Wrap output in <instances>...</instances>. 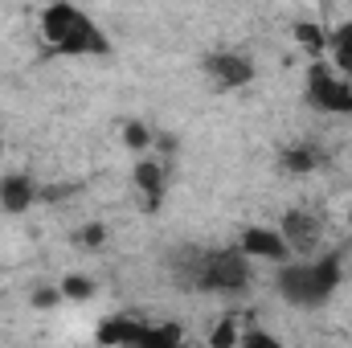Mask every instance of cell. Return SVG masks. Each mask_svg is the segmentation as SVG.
<instances>
[{
    "label": "cell",
    "instance_id": "obj_1",
    "mask_svg": "<svg viewBox=\"0 0 352 348\" xmlns=\"http://www.w3.org/2000/svg\"><path fill=\"white\" fill-rule=\"evenodd\" d=\"M168 270L184 291L209 295H238L250 287L254 262L238 246H180L168 254Z\"/></svg>",
    "mask_w": 352,
    "mask_h": 348
},
{
    "label": "cell",
    "instance_id": "obj_2",
    "mask_svg": "<svg viewBox=\"0 0 352 348\" xmlns=\"http://www.w3.org/2000/svg\"><path fill=\"white\" fill-rule=\"evenodd\" d=\"M344 283L340 254H307V259H287L274 266V291L287 307L316 312L332 303V295Z\"/></svg>",
    "mask_w": 352,
    "mask_h": 348
},
{
    "label": "cell",
    "instance_id": "obj_3",
    "mask_svg": "<svg viewBox=\"0 0 352 348\" xmlns=\"http://www.w3.org/2000/svg\"><path fill=\"white\" fill-rule=\"evenodd\" d=\"M37 29H41V45L54 58H107L111 54V33L78 4H50Z\"/></svg>",
    "mask_w": 352,
    "mask_h": 348
},
{
    "label": "cell",
    "instance_id": "obj_4",
    "mask_svg": "<svg viewBox=\"0 0 352 348\" xmlns=\"http://www.w3.org/2000/svg\"><path fill=\"white\" fill-rule=\"evenodd\" d=\"M307 102L320 115H352V78L336 74L328 62L307 66V83H303Z\"/></svg>",
    "mask_w": 352,
    "mask_h": 348
},
{
    "label": "cell",
    "instance_id": "obj_5",
    "mask_svg": "<svg viewBox=\"0 0 352 348\" xmlns=\"http://www.w3.org/2000/svg\"><path fill=\"white\" fill-rule=\"evenodd\" d=\"M278 234L291 250V259H307V254H320V238H324V217L307 205H295L278 217Z\"/></svg>",
    "mask_w": 352,
    "mask_h": 348
},
{
    "label": "cell",
    "instance_id": "obj_6",
    "mask_svg": "<svg viewBox=\"0 0 352 348\" xmlns=\"http://www.w3.org/2000/svg\"><path fill=\"white\" fill-rule=\"evenodd\" d=\"M254 74H258V66H254V58L242 54V50H213V54L205 58V78H209L217 90L250 87Z\"/></svg>",
    "mask_w": 352,
    "mask_h": 348
},
{
    "label": "cell",
    "instance_id": "obj_7",
    "mask_svg": "<svg viewBox=\"0 0 352 348\" xmlns=\"http://www.w3.org/2000/svg\"><path fill=\"white\" fill-rule=\"evenodd\" d=\"M234 246H238L250 262H274V266H278V262L291 259V250H287L278 226H246V230L238 234Z\"/></svg>",
    "mask_w": 352,
    "mask_h": 348
},
{
    "label": "cell",
    "instance_id": "obj_8",
    "mask_svg": "<svg viewBox=\"0 0 352 348\" xmlns=\"http://www.w3.org/2000/svg\"><path fill=\"white\" fill-rule=\"evenodd\" d=\"M37 197H41V188L29 173H8L0 180V209H8V213H25Z\"/></svg>",
    "mask_w": 352,
    "mask_h": 348
},
{
    "label": "cell",
    "instance_id": "obj_9",
    "mask_svg": "<svg viewBox=\"0 0 352 348\" xmlns=\"http://www.w3.org/2000/svg\"><path fill=\"white\" fill-rule=\"evenodd\" d=\"M328 66L336 70V74H344V78H352V21H344V25H336L332 33H328Z\"/></svg>",
    "mask_w": 352,
    "mask_h": 348
},
{
    "label": "cell",
    "instance_id": "obj_10",
    "mask_svg": "<svg viewBox=\"0 0 352 348\" xmlns=\"http://www.w3.org/2000/svg\"><path fill=\"white\" fill-rule=\"evenodd\" d=\"M164 164H156V160H140L135 164V184H140V193L148 197V205H160L164 201Z\"/></svg>",
    "mask_w": 352,
    "mask_h": 348
},
{
    "label": "cell",
    "instance_id": "obj_11",
    "mask_svg": "<svg viewBox=\"0 0 352 348\" xmlns=\"http://www.w3.org/2000/svg\"><path fill=\"white\" fill-rule=\"evenodd\" d=\"M320 164H324V152L316 144H295V148L283 152V168L287 173H316Z\"/></svg>",
    "mask_w": 352,
    "mask_h": 348
},
{
    "label": "cell",
    "instance_id": "obj_12",
    "mask_svg": "<svg viewBox=\"0 0 352 348\" xmlns=\"http://www.w3.org/2000/svg\"><path fill=\"white\" fill-rule=\"evenodd\" d=\"M238 348H287L274 332H266V328H242V340Z\"/></svg>",
    "mask_w": 352,
    "mask_h": 348
},
{
    "label": "cell",
    "instance_id": "obj_13",
    "mask_svg": "<svg viewBox=\"0 0 352 348\" xmlns=\"http://www.w3.org/2000/svg\"><path fill=\"white\" fill-rule=\"evenodd\" d=\"M62 295H66V299H90V295H94V279H87V274L62 279Z\"/></svg>",
    "mask_w": 352,
    "mask_h": 348
},
{
    "label": "cell",
    "instance_id": "obj_14",
    "mask_svg": "<svg viewBox=\"0 0 352 348\" xmlns=\"http://www.w3.org/2000/svg\"><path fill=\"white\" fill-rule=\"evenodd\" d=\"M238 340H242V328H238V320H221L209 345H213V348H238Z\"/></svg>",
    "mask_w": 352,
    "mask_h": 348
},
{
    "label": "cell",
    "instance_id": "obj_15",
    "mask_svg": "<svg viewBox=\"0 0 352 348\" xmlns=\"http://www.w3.org/2000/svg\"><path fill=\"white\" fill-rule=\"evenodd\" d=\"M127 144H131L135 152H140V148H148V144H152L148 127H144V123H127Z\"/></svg>",
    "mask_w": 352,
    "mask_h": 348
},
{
    "label": "cell",
    "instance_id": "obj_16",
    "mask_svg": "<svg viewBox=\"0 0 352 348\" xmlns=\"http://www.w3.org/2000/svg\"><path fill=\"white\" fill-rule=\"evenodd\" d=\"M349 238H352V209H349Z\"/></svg>",
    "mask_w": 352,
    "mask_h": 348
},
{
    "label": "cell",
    "instance_id": "obj_17",
    "mask_svg": "<svg viewBox=\"0 0 352 348\" xmlns=\"http://www.w3.org/2000/svg\"><path fill=\"white\" fill-rule=\"evenodd\" d=\"M0 152H4V140H0Z\"/></svg>",
    "mask_w": 352,
    "mask_h": 348
}]
</instances>
